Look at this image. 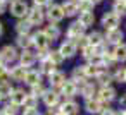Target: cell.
Returning a JSON list of instances; mask_svg holds the SVG:
<instances>
[{
    "label": "cell",
    "mask_w": 126,
    "mask_h": 115,
    "mask_svg": "<svg viewBox=\"0 0 126 115\" xmlns=\"http://www.w3.org/2000/svg\"><path fill=\"white\" fill-rule=\"evenodd\" d=\"M121 40H123V31L121 29H109L107 31V36H105V41L110 43V45H121Z\"/></svg>",
    "instance_id": "30bf717a"
},
{
    "label": "cell",
    "mask_w": 126,
    "mask_h": 115,
    "mask_svg": "<svg viewBox=\"0 0 126 115\" xmlns=\"http://www.w3.org/2000/svg\"><path fill=\"white\" fill-rule=\"evenodd\" d=\"M26 93L23 91V89H14L12 91V94H11V103H14V105H24V100H26Z\"/></svg>",
    "instance_id": "e0dca14e"
},
{
    "label": "cell",
    "mask_w": 126,
    "mask_h": 115,
    "mask_svg": "<svg viewBox=\"0 0 126 115\" xmlns=\"http://www.w3.org/2000/svg\"><path fill=\"white\" fill-rule=\"evenodd\" d=\"M124 77H126V69H119L116 74H114V79L117 82H124Z\"/></svg>",
    "instance_id": "ab89813d"
},
{
    "label": "cell",
    "mask_w": 126,
    "mask_h": 115,
    "mask_svg": "<svg viewBox=\"0 0 126 115\" xmlns=\"http://www.w3.org/2000/svg\"><path fill=\"white\" fill-rule=\"evenodd\" d=\"M112 57H114V60H117V62H124V60H126V45H124V43L116 45V48H114V52H112Z\"/></svg>",
    "instance_id": "ffe728a7"
},
{
    "label": "cell",
    "mask_w": 126,
    "mask_h": 115,
    "mask_svg": "<svg viewBox=\"0 0 126 115\" xmlns=\"http://www.w3.org/2000/svg\"><path fill=\"white\" fill-rule=\"evenodd\" d=\"M78 9L81 11V12H92V9H93V2L92 0H78Z\"/></svg>",
    "instance_id": "f546056e"
},
{
    "label": "cell",
    "mask_w": 126,
    "mask_h": 115,
    "mask_svg": "<svg viewBox=\"0 0 126 115\" xmlns=\"http://www.w3.org/2000/svg\"><path fill=\"white\" fill-rule=\"evenodd\" d=\"M124 82H126V77H124Z\"/></svg>",
    "instance_id": "f907efd6"
},
{
    "label": "cell",
    "mask_w": 126,
    "mask_h": 115,
    "mask_svg": "<svg viewBox=\"0 0 126 115\" xmlns=\"http://www.w3.org/2000/svg\"><path fill=\"white\" fill-rule=\"evenodd\" d=\"M61 91H62V94H64V96L71 98V96H74V94L78 93V86H76V82H74V81H66V82L61 86Z\"/></svg>",
    "instance_id": "5bb4252c"
},
{
    "label": "cell",
    "mask_w": 126,
    "mask_h": 115,
    "mask_svg": "<svg viewBox=\"0 0 126 115\" xmlns=\"http://www.w3.org/2000/svg\"><path fill=\"white\" fill-rule=\"evenodd\" d=\"M0 58H2V62H14L17 58V52L14 46L11 45H5L2 50H0Z\"/></svg>",
    "instance_id": "52a82bcc"
},
{
    "label": "cell",
    "mask_w": 126,
    "mask_h": 115,
    "mask_svg": "<svg viewBox=\"0 0 126 115\" xmlns=\"http://www.w3.org/2000/svg\"><path fill=\"white\" fill-rule=\"evenodd\" d=\"M92 2H93V4H98V2H100V0H92Z\"/></svg>",
    "instance_id": "bcb514c9"
},
{
    "label": "cell",
    "mask_w": 126,
    "mask_h": 115,
    "mask_svg": "<svg viewBox=\"0 0 126 115\" xmlns=\"http://www.w3.org/2000/svg\"><path fill=\"white\" fill-rule=\"evenodd\" d=\"M114 12H116L119 17H121V16H126V0H116Z\"/></svg>",
    "instance_id": "f1b7e54d"
},
{
    "label": "cell",
    "mask_w": 126,
    "mask_h": 115,
    "mask_svg": "<svg viewBox=\"0 0 126 115\" xmlns=\"http://www.w3.org/2000/svg\"><path fill=\"white\" fill-rule=\"evenodd\" d=\"M0 100H2V98H0Z\"/></svg>",
    "instance_id": "f5cc1de1"
},
{
    "label": "cell",
    "mask_w": 126,
    "mask_h": 115,
    "mask_svg": "<svg viewBox=\"0 0 126 115\" xmlns=\"http://www.w3.org/2000/svg\"><path fill=\"white\" fill-rule=\"evenodd\" d=\"M61 113L62 115H78L79 113V105L76 101H73V100H67L66 103H62Z\"/></svg>",
    "instance_id": "ba28073f"
},
{
    "label": "cell",
    "mask_w": 126,
    "mask_h": 115,
    "mask_svg": "<svg viewBox=\"0 0 126 115\" xmlns=\"http://www.w3.org/2000/svg\"><path fill=\"white\" fill-rule=\"evenodd\" d=\"M0 115H7V113H5V112H0Z\"/></svg>",
    "instance_id": "7dc6e473"
},
{
    "label": "cell",
    "mask_w": 126,
    "mask_h": 115,
    "mask_svg": "<svg viewBox=\"0 0 126 115\" xmlns=\"http://www.w3.org/2000/svg\"><path fill=\"white\" fill-rule=\"evenodd\" d=\"M23 115H40L36 108H24V113Z\"/></svg>",
    "instance_id": "7bdbcfd3"
},
{
    "label": "cell",
    "mask_w": 126,
    "mask_h": 115,
    "mask_svg": "<svg viewBox=\"0 0 126 115\" xmlns=\"http://www.w3.org/2000/svg\"><path fill=\"white\" fill-rule=\"evenodd\" d=\"M12 91L14 89L9 82H0V98H11Z\"/></svg>",
    "instance_id": "83f0119b"
},
{
    "label": "cell",
    "mask_w": 126,
    "mask_h": 115,
    "mask_svg": "<svg viewBox=\"0 0 126 115\" xmlns=\"http://www.w3.org/2000/svg\"><path fill=\"white\" fill-rule=\"evenodd\" d=\"M26 74H28V70H26V67H23V65H16V67H12V69L9 70V76H11L14 81H24Z\"/></svg>",
    "instance_id": "4fadbf2b"
},
{
    "label": "cell",
    "mask_w": 126,
    "mask_h": 115,
    "mask_svg": "<svg viewBox=\"0 0 126 115\" xmlns=\"http://www.w3.org/2000/svg\"><path fill=\"white\" fill-rule=\"evenodd\" d=\"M17 45L24 50H28L33 45V38H30V34H19L17 36Z\"/></svg>",
    "instance_id": "484cf974"
},
{
    "label": "cell",
    "mask_w": 126,
    "mask_h": 115,
    "mask_svg": "<svg viewBox=\"0 0 126 115\" xmlns=\"http://www.w3.org/2000/svg\"><path fill=\"white\" fill-rule=\"evenodd\" d=\"M61 115H62V113H61Z\"/></svg>",
    "instance_id": "db71d44e"
},
{
    "label": "cell",
    "mask_w": 126,
    "mask_h": 115,
    "mask_svg": "<svg viewBox=\"0 0 126 115\" xmlns=\"http://www.w3.org/2000/svg\"><path fill=\"white\" fill-rule=\"evenodd\" d=\"M48 115H61V108L59 106H48Z\"/></svg>",
    "instance_id": "b9f144b4"
},
{
    "label": "cell",
    "mask_w": 126,
    "mask_h": 115,
    "mask_svg": "<svg viewBox=\"0 0 126 115\" xmlns=\"http://www.w3.org/2000/svg\"><path fill=\"white\" fill-rule=\"evenodd\" d=\"M33 2H35L36 7H43V5H48L50 4V0H33Z\"/></svg>",
    "instance_id": "ee69618b"
},
{
    "label": "cell",
    "mask_w": 126,
    "mask_h": 115,
    "mask_svg": "<svg viewBox=\"0 0 126 115\" xmlns=\"http://www.w3.org/2000/svg\"><path fill=\"white\" fill-rule=\"evenodd\" d=\"M48 77H50V84H52V86H62V84L66 82V76H64L62 72H59V70L52 72Z\"/></svg>",
    "instance_id": "603a6c76"
},
{
    "label": "cell",
    "mask_w": 126,
    "mask_h": 115,
    "mask_svg": "<svg viewBox=\"0 0 126 115\" xmlns=\"http://www.w3.org/2000/svg\"><path fill=\"white\" fill-rule=\"evenodd\" d=\"M40 79H42V74L38 70H28V74L24 77V82L30 84V86H36V84H40Z\"/></svg>",
    "instance_id": "2e32d148"
},
{
    "label": "cell",
    "mask_w": 126,
    "mask_h": 115,
    "mask_svg": "<svg viewBox=\"0 0 126 115\" xmlns=\"http://www.w3.org/2000/svg\"><path fill=\"white\" fill-rule=\"evenodd\" d=\"M11 14L16 17H24V14H28V5L23 0H16L11 4Z\"/></svg>",
    "instance_id": "5b68a950"
},
{
    "label": "cell",
    "mask_w": 126,
    "mask_h": 115,
    "mask_svg": "<svg viewBox=\"0 0 126 115\" xmlns=\"http://www.w3.org/2000/svg\"><path fill=\"white\" fill-rule=\"evenodd\" d=\"M7 77H9V69L0 64V82H7Z\"/></svg>",
    "instance_id": "f35d334b"
},
{
    "label": "cell",
    "mask_w": 126,
    "mask_h": 115,
    "mask_svg": "<svg viewBox=\"0 0 126 115\" xmlns=\"http://www.w3.org/2000/svg\"><path fill=\"white\" fill-rule=\"evenodd\" d=\"M83 69H85L86 77H93V76L97 77V74L100 72V70H98L100 67H95V65H92V64H90V65H83Z\"/></svg>",
    "instance_id": "836d02e7"
},
{
    "label": "cell",
    "mask_w": 126,
    "mask_h": 115,
    "mask_svg": "<svg viewBox=\"0 0 126 115\" xmlns=\"http://www.w3.org/2000/svg\"><path fill=\"white\" fill-rule=\"evenodd\" d=\"M43 33H45V36L48 38V41H54V40H57V38L61 36L59 28H57L55 24H52V23H50V26H47V28L43 29Z\"/></svg>",
    "instance_id": "d6986e66"
},
{
    "label": "cell",
    "mask_w": 126,
    "mask_h": 115,
    "mask_svg": "<svg viewBox=\"0 0 126 115\" xmlns=\"http://www.w3.org/2000/svg\"><path fill=\"white\" fill-rule=\"evenodd\" d=\"M97 81L102 84V88H105V86H109V82L112 81V76H110L109 72H105V70H100V72L97 74Z\"/></svg>",
    "instance_id": "4316f807"
},
{
    "label": "cell",
    "mask_w": 126,
    "mask_h": 115,
    "mask_svg": "<svg viewBox=\"0 0 126 115\" xmlns=\"http://www.w3.org/2000/svg\"><path fill=\"white\" fill-rule=\"evenodd\" d=\"M85 108H86V112H90V113H100V112H102L104 108H107V106H105V103H102L100 100L90 98V100L85 101Z\"/></svg>",
    "instance_id": "8992f818"
},
{
    "label": "cell",
    "mask_w": 126,
    "mask_h": 115,
    "mask_svg": "<svg viewBox=\"0 0 126 115\" xmlns=\"http://www.w3.org/2000/svg\"><path fill=\"white\" fill-rule=\"evenodd\" d=\"M40 72H45V74H52V72H55V64L47 57V58H43L42 62H40Z\"/></svg>",
    "instance_id": "44dd1931"
},
{
    "label": "cell",
    "mask_w": 126,
    "mask_h": 115,
    "mask_svg": "<svg viewBox=\"0 0 126 115\" xmlns=\"http://www.w3.org/2000/svg\"><path fill=\"white\" fill-rule=\"evenodd\" d=\"M12 2H16V0H12Z\"/></svg>",
    "instance_id": "816d5d0a"
},
{
    "label": "cell",
    "mask_w": 126,
    "mask_h": 115,
    "mask_svg": "<svg viewBox=\"0 0 126 115\" xmlns=\"http://www.w3.org/2000/svg\"><path fill=\"white\" fill-rule=\"evenodd\" d=\"M24 108H36V96L28 94L24 100Z\"/></svg>",
    "instance_id": "8d00e7d4"
},
{
    "label": "cell",
    "mask_w": 126,
    "mask_h": 115,
    "mask_svg": "<svg viewBox=\"0 0 126 115\" xmlns=\"http://www.w3.org/2000/svg\"><path fill=\"white\" fill-rule=\"evenodd\" d=\"M28 23L31 24V26H40L42 23H43V12L40 11V7H33V9H30L28 11Z\"/></svg>",
    "instance_id": "3957f363"
},
{
    "label": "cell",
    "mask_w": 126,
    "mask_h": 115,
    "mask_svg": "<svg viewBox=\"0 0 126 115\" xmlns=\"http://www.w3.org/2000/svg\"><path fill=\"white\" fill-rule=\"evenodd\" d=\"M0 34H2V24H0Z\"/></svg>",
    "instance_id": "c3c4849f"
},
{
    "label": "cell",
    "mask_w": 126,
    "mask_h": 115,
    "mask_svg": "<svg viewBox=\"0 0 126 115\" xmlns=\"http://www.w3.org/2000/svg\"><path fill=\"white\" fill-rule=\"evenodd\" d=\"M81 52H83V57L90 60V58L95 55V46H92V45H86L85 48H81Z\"/></svg>",
    "instance_id": "d590c367"
},
{
    "label": "cell",
    "mask_w": 126,
    "mask_h": 115,
    "mask_svg": "<svg viewBox=\"0 0 126 115\" xmlns=\"http://www.w3.org/2000/svg\"><path fill=\"white\" fill-rule=\"evenodd\" d=\"M4 2H5V4H7V2H9V0H4Z\"/></svg>",
    "instance_id": "681fc988"
},
{
    "label": "cell",
    "mask_w": 126,
    "mask_h": 115,
    "mask_svg": "<svg viewBox=\"0 0 126 115\" xmlns=\"http://www.w3.org/2000/svg\"><path fill=\"white\" fill-rule=\"evenodd\" d=\"M100 60H102V67H110L112 65V62H114V57H112V53L110 52H105L104 55H100Z\"/></svg>",
    "instance_id": "d6a6232c"
},
{
    "label": "cell",
    "mask_w": 126,
    "mask_h": 115,
    "mask_svg": "<svg viewBox=\"0 0 126 115\" xmlns=\"http://www.w3.org/2000/svg\"><path fill=\"white\" fill-rule=\"evenodd\" d=\"M47 17L50 19L52 24L62 21V19L66 17V14H64V11H62V5H50V7H48V12H47Z\"/></svg>",
    "instance_id": "7a4b0ae2"
},
{
    "label": "cell",
    "mask_w": 126,
    "mask_h": 115,
    "mask_svg": "<svg viewBox=\"0 0 126 115\" xmlns=\"http://www.w3.org/2000/svg\"><path fill=\"white\" fill-rule=\"evenodd\" d=\"M43 101H45V105L47 106H54V105H57V101H59V94L55 93V91H45V94H43Z\"/></svg>",
    "instance_id": "7402d4cb"
},
{
    "label": "cell",
    "mask_w": 126,
    "mask_h": 115,
    "mask_svg": "<svg viewBox=\"0 0 126 115\" xmlns=\"http://www.w3.org/2000/svg\"><path fill=\"white\" fill-rule=\"evenodd\" d=\"M88 43L92 46H98V45H104V36L98 33V31H93L92 34H88Z\"/></svg>",
    "instance_id": "d4e9b609"
},
{
    "label": "cell",
    "mask_w": 126,
    "mask_h": 115,
    "mask_svg": "<svg viewBox=\"0 0 126 115\" xmlns=\"http://www.w3.org/2000/svg\"><path fill=\"white\" fill-rule=\"evenodd\" d=\"M48 38L45 36V33L43 31H38L35 36H33V45L38 48V52H47V48H48Z\"/></svg>",
    "instance_id": "277c9868"
},
{
    "label": "cell",
    "mask_w": 126,
    "mask_h": 115,
    "mask_svg": "<svg viewBox=\"0 0 126 115\" xmlns=\"http://www.w3.org/2000/svg\"><path fill=\"white\" fill-rule=\"evenodd\" d=\"M16 29H17L19 34H28L30 29H31V24H30L28 21H19V23L16 24Z\"/></svg>",
    "instance_id": "4dcf8cb0"
},
{
    "label": "cell",
    "mask_w": 126,
    "mask_h": 115,
    "mask_svg": "<svg viewBox=\"0 0 126 115\" xmlns=\"http://www.w3.org/2000/svg\"><path fill=\"white\" fill-rule=\"evenodd\" d=\"M36 62V55L33 53V52H30V50H24L23 53H21V65L23 67H31L33 64Z\"/></svg>",
    "instance_id": "9a60e30c"
},
{
    "label": "cell",
    "mask_w": 126,
    "mask_h": 115,
    "mask_svg": "<svg viewBox=\"0 0 126 115\" xmlns=\"http://www.w3.org/2000/svg\"><path fill=\"white\" fill-rule=\"evenodd\" d=\"M31 94L33 96H43L45 94V89H43V86L42 84H36V86H31Z\"/></svg>",
    "instance_id": "74e56055"
},
{
    "label": "cell",
    "mask_w": 126,
    "mask_h": 115,
    "mask_svg": "<svg viewBox=\"0 0 126 115\" xmlns=\"http://www.w3.org/2000/svg\"><path fill=\"white\" fill-rule=\"evenodd\" d=\"M81 89V94L86 98V100H90V98H93V93H95V88H93V84H85L83 88H79Z\"/></svg>",
    "instance_id": "1f68e13d"
},
{
    "label": "cell",
    "mask_w": 126,
    "mask_h": 115,
    "mask_svg": "<svg viewBox=\"0 0 126 115\" xmlns=\"http://www.w3.org/2000/svg\"><path fill=\"white\" fill-rule=\"evenodd\" d=\"M16 108H17V105H14V103H7L5 108H4V112H5L7 115H14V113H16Z\"/></svg>",
    "instance_id": "60d3db41"
},
{
    "label": "cell",
    "mask_w": 126,
    "mask_h": 115,
    "mask_svg": "<svg viewBox=\"0 0 126 115\" xmlns=\"http://www.w3.org/2000/svg\"><path fill=\"white\" fill-rule=\"evenodd\" d=\"M48 58H50L55 65H59V64L62 62V58H64V57L61 55V52H59V50H57V52H55V50H52V52H48Z\"/></svg>",
    "instance_id": "e575fe53"
},
{
    "label": "cell",
    "mask_w": 126,
    "mask_h": 115,
    "mask_svg": "<svg viewBox=\"0 0 126 115\" xmlns=\"http://www.w3.org/2000/svg\"><path fill=\"white\" fill-rule=\"evenodd\" d=\"M83 31H85V28H83L79 23H73V24L69 26V29H67V38L73 40V41H76L78 38L83 36Z\"/></svg>",
    "instance_id": "9c48e42d"
},
{
    "label": "cell",
    "mask_w": 126,
    "mask_h": 115,
    "mask_svg": "<svg viewBox=\"0 0 126 115\" xmlns=\"http://www.w3.org/2000/svg\"><path fill=\"white\" fill-rule=\"evenodd\" d=\"M76 48H78V46H76L73 41H66V43L61 45L59 52H61V55H62L64 58H69V57H73V55L76 53Z\"/></svg>",
    "instance_id": "7c38bea8"
},
{
    "label": "cell",
    "mask_w": 126,
    "mask_h": 115,
    "mask_svg": "<svg viewBox=\"0 0 126 115\" xmlns=\"http://www.w3.org/2000/svg\"><path fill=\"white\" fill-rule=\"evenodd\" d=\"M119 16L116 14V12H105L104 14V17H102V26L109 31V29H116L117 28V24H119Z\"/></svg>",
    "instance_id": "6da1fadb"
},
{
    "label": "cell",
    "mask_w": 126,
    "mask_h": 115,
    "mask_svg": "<svg viewBox=\"0 0 126 115\" xmlns=\"http://www.w3.org/2000/svg\"><path fill=\"white\" fill-rule=\"evenodd\" d=\"M116 98V91L110 88V86H105V88H102L100 91H98V100L102 101V103H109V101H112Z\"/></svg>",
    "instance_id": "8fae6325"
},
{
    "label": "cell",
    "mask_w": 126,
    "mask_h": 115,
    "mask_svg": "<svg viewBox=\"0 0 126 115\" xmlns=\"http://www.w3.org/2000/svg\"><path fill=\"white\" fill-rule=\"evenodd\" d=\"M4 12H5V2L0 0V14H4Z\"/></svg>",
    "instance_id": "f6af8a7d"
},
{
    "label": "cell",
    "mask_w": 126,
    "mask_h": 115,
    "mask_svg": "<svg viewBox=\"0 0 126 115\" xmlns=\"http://www.w3.org/2000/svg\"><path fill=\"white\" fill-rule=\"evenodd\" d=\"M78 23H79L83 28L92 26V24L95 23V16H93V12H81V14H79V19H78Z\"/></svg>",
    "instance_id": "ac0fdd59"
},
{
    "label": "cell",
    "mask_w": 126,
    "mask_h": 115,
    "mask_svg": "<svg viewBox=\"0 0 126 115\" xmlns=\"http://www.w3.org/2000/svg\"><path fill=\"white\" fill-rule=\"evenodd\" d=\"M62 11H64L66 16H74V14H78L79 9H78V4H76V2H64Z\"/></svg>",
    "instance_id": "cb8c5ba5"
}]
</instances>
